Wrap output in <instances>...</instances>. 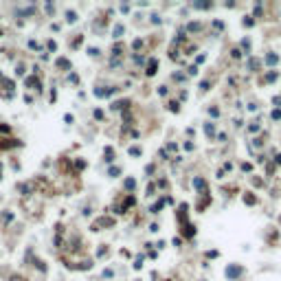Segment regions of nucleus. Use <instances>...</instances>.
Segmentation results:
<instances>
[{
  "instance_id": "17",
  "label": "nucleus",
  "mask_w": 281,
  "mask_h": 281,
  "mask_svg": "<svg viewBox=\"0 0 281 281\" xmlns=\"http://www.w3.org/2000/svg\"><path fill=\"white\" fill-rule=\"evenodd\" d=\"M253 24H255V20H253V18H246V20H244V26H253Z\"/></svg>"
},
{
  "instance_id": "27",
  "label": "nucleus",
  "mask_w": 281,
  "mask_h": 281,
  "mask_svg": "<svg viewBox=\"0 0 281 281\" xmlns=\"http://www.w3.org/2000/svg\"><path fill=\"white\" fill-rule=\"evenodd\" d=\"M0 35H2V33H0Z\"/></svg>"
},
{
  "instance_id": "22",
  "label": "nucleus",
  "mask_w": 281,
  "mask_h": 281,
  "mask_svg": "<svg viewBox=\"0 0 281 281\" xmlns=\"http://www.w3.org/2000/svg\"><path fill=\"white\" fill-rule=\"evenodd\" d=\"M233 57H242V51H239V49H233Z\"/></svg>"
},
{
  "instance_id": "16",
  "label": "nucleus",
  "mask_w": 281,
  "mask_h": 281,
  "mask_svg": "<svg viewBox=\"0 0 281 281\" xmlns=\"http://www.w3.org/2000/svg\"><path fill=\"white\" fill-rule=\"evenodd\" d=\"M119 173H121V169H119V167H112V169H110V176H112V178H117Z\"/></svg>"
},
{
  "instance_id": "8",
  "label": "nucleus",
  "mask_w": 281,
  "mask_h": 281,
  "mask_svg": "<svg viewBox=\"0 0 281 281\" xmlns=\"http://www.w3.org/2000/svg\"><path fill=\"white\" fill-rule=\"evenodd\" d=\"M20 191H22V193H24V196H29V193H31V185H20Z\"/></svg>"
},
{
  "instance_id": "4",
  "label": "nucleus",
  "mask_w": 281,
  "mask_h": 281,
  "mask_svg": "<svg viewBox=\"0 0 281 281\" xmlns=\"http://www.w3.org/2000/svg\"><path fill=\"white\" fill-rule=\"evenodd\" d=\"M145 73H147L149 77H152V75H156V59H152V64L147 66V70H145Z\"/></svg>"
},
{
  "instance_id": "5",
  "label": "nucleus",
  "mask_w": 281,
  "mask_h": 281,
  "mask_svg": "<svg viewBox=\"0 0 281 281\" xmlns=\"http://www.w3.org/2000/svg\"><path fill=\"white\" fill-rule=\"evenodd\" d=\"M244 202H246V204H255V202H257V198L253 196V193H246V196H244Z\"/></svg>"
},
{
  "instance_id": "2",
  "label": "nucleus",
  "mask_w": 281,
  "mask_h": 281,
  "mask_svg": "<svg viewBox=\"0 0 281 281\" xmlns=\"http://www.w3.org/2000/svg\"><path fill=\"white\" fill-rule=\"evenodd\" d=\"M101 226H112V220H110V217H101V220H97V222L92 224V231H101Z\"/></svg>"
},
{
  "instance_id": "21",
  "label": "nucleus",
  "mask_w": 281,
  "mask_h": 281,
  "mask_svg": "<svg viewBox=\"0 0 281 281\" xmlns=\"http://www.w3.org/2000/svg\"><path fill=\"white\" fill-rule=\"evenodd\" d=\"M130 154H134V156H138V154H141V149H138V147H130Z\"/></svg>"
},
{
  "instance_id": "15",
  "label": "nucleus",
  "mask_w": 281,
  "mask_h": 281,
  "mask_svg": "<svg viewBox=\"0 0 281 281\" xmlns=\"http://www.w3.org/2000/svg\"><path fill=\"white\" fill-rule=\"evenodd\" d=\"M204 132L211 136V134H213V123H204Z\"/></svg>"
},
{
  "instance_id": "23",
  "label": "nucleus",
  "mask_w": 281,
  "mask_h": 281,
  "mask_svg": "<svg viewBox=\"0 0 281 281\" xmlns=\"http://www.w3.org/2000/svg\"><path fill=\"white\" fill-rule=\"evenodd\" d=\"M257 130H259V125H257V123L255 125H248V132H257Z\"/></svg>"
},
{
  "instance_id": "20",
  "label": "nucleus",
  "mask_w": 281,
  "mask_h": 281,
  "mask_svg": "<svg viewBox=\"0 0 281 281\" xmlns=\"http://www.w3.org/2000/svg\"><path fill=\"white\" fill-rule=\"evenodd\" d=\"M169 110H171V112H178V110H180V108H178V103H176V101H173V103H169Z\"/></svg>"
},
{
  "instance_id": "10",
  "label": "nucleus",
  "mask_w": 281,
  "mask_h": 281,
  "mask_svg": "<svg viewBox=\"0 0 281 281\" xmlns=\"http://www.w3.org/2000/svg\"><path fill=\"white\" fill-rule=\"evenodd\" d=\"M266 62H268V64H277V62H279V57H277V55H268V57H266Z\"/></svg>"
},
{
  "instance_id": "11",
  "label": "nucleus",
  "mask_w": 281,
  "mask_h": 281,
  "mask_svg": "<svg viewBox=\"0 0 281 281\" xmlns=\"http://www.w3.org/2000/svg\"><path fill=\"white\" fill-rule=\"evenodd\" d=\"M66 20H68V22H75V20H77L75 11H66Z\"/></svg>"
},
{
  "instance_id": "7",
  "label": "nucleus",
  "mask_w": 281,
  "mask_h": 281,
  "mask_svg": "<svg viewBox=\"0 0 281 281\" xmlns=\"http://www.w3.org/2000/svg\"><path fill=\"white\" fill-rule=\"evenodd\" d=\"M193 185H196L198 189H204V187H207V185H204V180H202V178H193Z\"/></svg>"
},
{
  "instance_id": "18",
  "label": "nucleus",
  "mask_w": 281,
  "mask_h": 281,
  "mask_svg": "<svg viewBox=\"0 0 281 281\" xmlns=\"http://www.w3.org/2000/svg\"><path fill=\"white\" fill-rule=\"evenodd\" d=\"M209 112H211V117H220V110L217 108H209Z\"/></svg>"
},
{
  "instance_id": "24",
  "label": "nucleus",
  "mask_w": 281,
  "mask_h": 281,
  "mask_svg": "<svg viewBox=\"0 0 281 281\" xmlns=\"http://www.w3.org/2000/svg\"><path fill=\"white\" fill-rule=\"evenodd\" d=\"M200 90H209V81H202L200 84Z\"/></svg>"
},
{
  "instance_id": "25",
  "label": "nucleus",
  "mask_w": 281,
  "mask_h": 281,
  "mask_svg": "<svg viewBox=\"0 0 281 281\" xmlns=\"http://www.w3.org/2000/svg\"><path fill=\"white\" fill-rule=\"evenodd\" d=\"M217 255H220L217 250H209V253H207V257H217Z\"/></svg>"
},
{
  "instance_id": "1",
  "label": "nucleus",
  "mask_w": 281,
  "mask_h": 281,
  "mask_svg": "<svg viewBox=\"0 0 281 281\" xmlns=\"http://www.w3.org/2000/svg\"><path fill=\"white\" fill-rule=\"evenodd\" d=\"M239 275H242V268L235 266V264H231V266L226 268V277L228 279H235V277H239Z\"/></svg>"
},
{
  "instance_id": "19",
  "label": "nucleus",
  "mask_w": 281,
  "mask_h": 281,
  "mask_svg": "<svg viewBox=\"0 0 281 281\" xmlns=\"http://www.w3.org/2000/svg\"><path fill=\"white\" fill-rule=\"evenodd\" d=\"M277 77H279V75H277V73H268V77H266V79H268V81H275Z\"/></svg>"
},
{
  "instance_id": "9",
  "label": "nucleus",
  "mask_w": 281,
  "mask_h": 281,
  "mask_svg": "<svg viewBox=\"0 0 281 281\" xmlns=\"http://www.w3.org/2000/svg\"><path fill=\"white\" fill-rule=\"evenodd\" d=\"M200 26H202L200 22H191V24H187V31H198Z\"/></svg>"
},
{
  "instance_id": "3",
  "label": "nucleus",
  "mask_w": 281,
  "mask_h": 281,
  "mask_svg": "<svg viewBox=\"0 0 281 281\" xmlns=\"http://www.w3.org/2000/svg\"><path fill=\"white\" fill-rule=\"evenodd\" d=\"M125 105H130L128 99H123V101H114V103H112V110H125Z\"/></svg>"
},
{
  "instance_id": "14",
  "label": "nucleus",
  "mask_w": 281,
  "mask_h": 281,
  "mask_svg": "<svg viewBox=\"0 0 281 281\" xmlns=\"http://www.w3.org/2000/svg\"><path fill=\"white\" fill-rule=\"evenodd\" d=\"M136 187V182H134L132 178H128V180H125V189H134Z\"/></svg>"
},
{
  "instance_id": "13",
  "label": "nucleus",
  "mask_w": 281,
  "mask_h": 281,
  "mask_svg": "<svg viewBox=\"0 0 281 281\" xmlns=\"http://www.w3.org/2000/svg\"><path fill=\"white\" fill-rule=\"evenodd\" d=\"M121 33H123V26L117 24V26H114V37H121Z\"/></svg>"
},
{
  "instance_id": "12",
  "label": "nucleus",
  "mask_w": 281,
  "mask_h": 281,
  "mask_svg": "<svg viewBox=\"0 0 281 281\" xmlns=\"http://www.w3.org/2000/svg\"><path fill=\"white\" fill-rule=\"evenodd\" d=\"M26 86H37V77H26Z\"/></svg>"
},
{
  "instance_id": "26",
  "label": "nucleus",
  "mask_w": 281,
  "mask_h": 281,
  "mask_svg": "<svg viewBox=\"0 0 281 281\" xmlns=\"http://www.w3.org/2000/svg\"><path fill=\"white\" fill-rule=\"evenodd\" d=\"M277 163H279V165H281V156H277Z\"/></svg>"
},
{
  "instance_id": "6",
  "label": "nucleus",
  "mask_w": 281,
  "mask_h": 281,
  "mask_svg": "<svg viewBox=\"0 0 281 281\" xmlns=\"http://www.w3.org/2000/svg\"><path fill=\"white\" fill-rule=\"evenodd\" d=\"M57 66L59 68H70V62L68 59H57Z\"/></svg>"
}]
</instances>
